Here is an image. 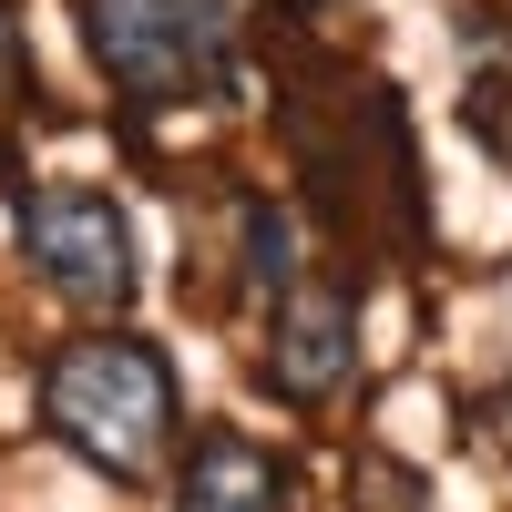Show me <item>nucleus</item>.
<instances>
[{"instance_id":"obj_1","label":"nucleus","mask_w":512,"mask_h":512,"mask_svg":"<svg viewBox=\"0 0 512 512\" xmlns=\"http://www.w3.org/2000/svg\"><path fill=\"white\" fill-rule=\"evenodd\" d=\"M175 359L154 338H72V349L41 359V431L62 451H82L103 482H154L164 451H175Z\"/></svg>"},{"instance_id":"obj_2","label":"nucleus","mask_w":512,"mask_h":512,"mask_svg":"<svg viewBox=\"0 0 512 512\" xmlns=\"http://www.w3.org/2000/svg\"><path fill=\"white\" fill-rule=\"evenodd\" d=\"M82 41L123 103H205L236 93V21L226 0H82Z\"/></svg>"},{"instance_id":"obj_3","label":"nucleus","mask_w":512,"mask_h":512,"mask_svg":"<svg viewBox=\"0 0 512 512\" xmlns=\"http://www.w3.org/2000/svg\"><path fill=\"white\" fill-rule=\"evenodd\" d=\"M21 256L52 277L72 308H134V216L103 185H31L21 195Z\"/></svg>"},{"instance_id":"obj_4","label":"nucleus","mask_w":512,"mask_h":512,"mask_svg":"<svg viewBox=\"0 0 512 512\" xmlns=\"http://www.w3.org/2000/svg\"><path fill=\"white\" fill-rule=\"evenodd\" d=\"M359 369V297L349 287H287L277 297V390L297 410H318L349 390Z\"/></svg>"},{"instance_id":"obj_5","label":"nucleus","mask_w":512,"mask_h":512,"mask_svg":"<svg viewBox=\"0 0 512 512\" xmlns=\"http://www.w3.org/2000/svg\"><path fill=\"white\" fill-rule=\"evenodd\" d=\"M277 461L256 451L246 431H205L185 451V482H175V512H277Z\"/></svg>"},{"instance_id":"obj_6","label":"nucleus","mask_w":512,"mask_h":512,"mask_svg":"<svg viewBox=\"0 0 512 512\" xmlns=\"http://www.w3.org/2000/svg\"><path fill=\"white\" fill-rule=\"evenodd\" d=\"M246 256H256V287H297V256H287V216L277 205H246Z\"/></svg>"},{"instance_id":"obj_7","label":"nucleus","mask_w":512,"mask_h":512,"mask_svg":"<svg viewBox=\"0 0 512 512\" xmlns=\"http://www.w3.org/2000/svg\"><path fill=\"white\" fill-rule=\"evenodd\" d=\"M21 82V41H11V11H0V93Z\"/></svg>"}]
</instances>
